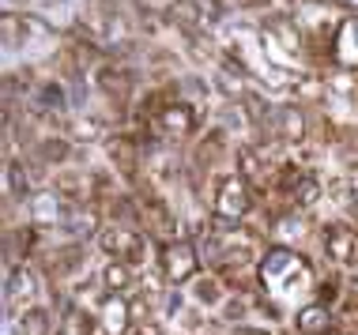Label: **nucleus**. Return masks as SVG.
Masks as SVG:
<instances>
[{"label": "nucleus", "mask_w": 358, "mask_h": 335, "mask_svg": "<svg viewBox=\"0 0 358 335\" xmlns=\"http://www.w3.org/2000/svg\"><path fill=\"white\" fill-rule=\"evenodd\" d=\"M257 283H260V290H264L268 298L294 302V298H302V294L309 290L313 275H309V264L294 253V248L272 245L264 256H260V264H257Z\"/></svg>", "instance_id": "obj_1"}, {"label": "nucleus", "mask_w": 358, "mask_h": 335, "mask_svg": "<svg viewBox=\"0 0 358 335\" xmlns=\"http://www.w3.org/2000/svg\"><path fill=\"white\" fill-rule=\"evenodd\" d=\"M211 211L219 223H241L253 211V188L241 174H219L211 188Z\"/></svg>", "instance_id": "obj_2"}, {"label": "nucleus", "mask_w": 358, "mask_h": 335, "mask_svg": "<svg viewBox=\"0 0 358 335\" xmlns=\"http://www.w3.org/2000/svg\"><path fill=\"white\" fill-rule=\"evenodd\" d=\"M159 271L170 286H185L196 279L200 271V248L185 241V237H173V241H162L159 248Z\"/></svg>", "instance_id": "obj_3"}, {"label": "nucleus", "mask_w": 358, "mask_h": 335, "mask_svg": "<svg viewBox=\"0 0 358 335\" xmlns=\"http://www.w3.org/2000/svg\"><path fill=\"white\" fill-rule=\"evenodd\" d=\"M99 248L110 256V260H121V264H129V267H136V264L148 260V241H143V234H140L136 226H121V223L102 226Z\"/></svg>", "instance_id": "obj_4"}, {"label": "nucleus", "mask_w": 358, "mask_h": 335, "mask_svg": "<svg viewBox=\"0 0 358 335\" xmlns=\"http://www.w3.org/2000/svg\"><path fill=\"white\" fill-rule=\"evenodd\" d=\"M260 42L279 57H294V53H302V27H298L294 15L275 12V15L264 19V38H260Z\"/></svg>", "instance_id": "obj_5"}, {"label": "nucleus", "mask_w": 358, "mask_h": 335, "mask_svg": "<svg viewBox=\"0 0 358 335\" xmlns=\"http://www.w3.org/2000/svg\"><path fill=\"white\" fill-rule=\"evenodd\" d=\"M321 245H324V256L332 264H355L358 260V237L347 223H324Z\"/></svg>", "instance_id": "obj_6"}, {"label": "nucleus", "mask_w": 358, "mask_h": 335, "mask_svg": "<svg viewBox=\"0 0 358 335\" xmlns=\"http://www.w3.org/2000/svg\"><path fill=\"white\" fill-rule=\"evenodd\" d=\"M151 124L159 128L162 140H185L196 132V110H192L189 102H170Z\"/></svg>", "instance_id": "obj_7"}, {"label": "nucleus", "mask_w": 358, "mask_h": 335, "mask_svg": "<svg viewBox=\"0 0 358 335\" xmlns=\"http://www.w3.org/2000/svg\"><path fill=\"white\" fill-rule=\"evenodd\" d=\"M132 320H136L132 302H124L121 294H106V298H102V309H99L102 335H132Z\"/></svg>", "instance_id": "obj_8"}, {"label": "nucleus", "mask_w": 358, "mask_h": 335, "mask_svg": "<svg viewBox=\"0 0 358 335\" xmlns=\"http://www.w3.org/2000/svg\"><path fill=\"white\" fill-rule=\"evenodd\" d=\"M4 298H8V313H15L19 305H23V309H31V305L38 302V275L27 264H12Z\"/></svg>", "instance_id": "obj_9"}, {"label": "nucleus", "mask_w": 358, "mask_h": 335, "mask_svg": "<svg viewBox=\"0 0 358 335\" xmlns=\"http://www.w3.org/2000/svg\"><path fill=\"white\" fill-rule=\"evenodd\" d=\"M332 61L340 68H358V12L336 23L332 34Z\"/></svg>", "instance_id": "obj_10"}, {"label": "nucleus", "mask_w": 358, "mask_h": 335, "mask_svg": "<svg viewBox=\"0 0 358 335\" xmlns=\"http://www.w3.org/2000/svg\"><path fill=\"white\" fill-rule=\"evenodd\" d=\"M268 128H272V136L279 143H302L309 136V121L306 113L298 106H279L272 110V121H268Z\"/></svg>", "instance_id": "obj_11"}, {"label": "nucleus", "mask_w": 358, "mask_h": 335, "mask_svg": "<svg viewBox=\"0 0 358 335\" xmlns=\"http://www.w3.org/2000/svg\"><path fill=\"white\" fill-rule=\"evenodd\" d=\"M110 162H113V170L124 177V181H140V158H143V143L136 140H129V136H113L110 140Z\"/></svg>", "instance_id": "obj_12"}, {"label": "nucleus", "mask_w": 358, "mask_h": 335, "mask_svg": "<svg viewBox=\"0 0 358 335\" xmlns=\"http://www.w3.org/2000/svg\"><path fill=\"white\" fill-rule=\"evenodd\" d=\"M61 226H64V234H69L72 241H91V237L102 234V218L91 204H72L69 211H64Z\"/></svg>", "instance_id": "obj_13"}, {"label": "nucleus", "mask_w": 358, "mask_h": 335, "mask_svg": "<svg viewBox=\"0 0 358 335\" xmlns=\"http://www.w3.org/2000/svg\"><path fill=\"white\" fill-rule=\"evenodd\" d=\"M64 196L57 193V188H38V193L31 196V223L42 230V226H57L64 223Z\"/></svg>", "instance_id": "obj_14"}, {"label": "nucleus", "mask_w": 358, "mask_h": 335, "mask_svg": "<svg viewBox=\"0 0 358 335\" xmlns=\"http://www.w3.org/2000/svg\"><path fill=\"white\" fill-rule=\"evenodd\" d=\"M294 328L298 335H332V313L324 302H306L294 313Z\"/></svg>", "instance_id": "obj_15"}, {"label": "nucleus", "mask_w": 358, "mask_h": 335, "mask_svg": "<svg viewBox=\"0 0 358 335\" xmlns=\"http://www.w3.org/2000/svg\"><path fill=\"white\" fill-rule=\"evenodd\" d=\"M94 83H99V91H106L110 98H117V102H124L129 91H132V75L124 72L121 64H102V68L94 72Z\"/></svg>", "instance_id": "obj_16"}, {"label": "nucleus", "mask_w": 358, "mask_h": 335, "mask_svg": "<svg viewBox=\"0 0 358 335\" xmlns=\"http://www.w3.org/2000/svg\"><path fill=\"white\" fill-rule=\"evenodd\" d=\"M64 106H69V94H64L61 83H53V80H45L42 87L34 91V110L42 113V117H61Z\"/></svg>", "instance_id": "obj_17"}, {"label": "nucleus", "mask_w": 358, "mask_h": 335, "mask_svg": "<svg viewBox=\"0 0 358 335\" xmlns=\"http://www.w3.org/2000/svg\"><path fill=\"white\" fill-rule=\"evenodd\" d=\"M238 174L253 185H268V166H264V151L260 147H238Z\"/></svg>", "instance_id": "obj_18"}, {"label": "nucleus", "mask_w": 358, "mask_h": 335, "mask_svg": "<svg viewBox=\"0 0 358 335\" xmlns=\"http://www.w3.org/2000/svg\"><path fill=\"white\" fill-rule=\"evenodd\" d=\"M57 193H61L64 200H72V204H83L87 196L94 193V177H87V174H76V170H64L61 177H57Z\"/></svg>", "instance_id": "obj_19"}, {"label": "nucleus", "mask_w": 358, "mask_h": 335, "mask_svg": "<svg viewBox=\"0 0 358 335\" xmlns=\"http://www.w3.org/2000/svg\"><path fill=\"white\" fill-rule=\"evenodd\" d=\"M50 332H53V313L45 305H31V309L19 313L15 335H50Z\"/></svg>", "instance_id": "obj_20"}, {"label": "nucleus", "mask_w": 358, "mask_h": 335, "mask_svg": "<svg viewBox=\"0 0 358 335\" xmlns=\"http://www.w3.org/2000/svg\"><path fill=\"white\" fill-rule=\"evenodd\" d=\"M272 230H275L279 241L306 237V234H309V215H306V207H302V211H279V215L272 218Z\"/></svg>", "instance_id": "obj_21"}, {"label": "nucleus", "mask_w": 358, "mask_h": 335, "mask_svg": "<svg viewBox=\"0 0 358 335\" xmlns=\"http://www.w3.org/2000/svg\"><path fill=\"white\" fill-rule=\"evenodd\" d=\"M83 260H87V253H83V245H64V248H57V253L50 256V271L61 279V275H76L83 267Z\"/></svg>", "instance_id": "obj_22"}, {"label": "nucleus", "mask_w": 358, "mask_h": 335, "mask_svg": "<svg viewBox=\"0 0 358 335\" xmlns=\"http://www.w3.org/2000/svg\"><path fill=\"white\" fill-rule=\"evenodd\" d=\"M34 155L42 166H64V162L72 158V143L61 140V136H45V140H38Z\"/></svg>", "instance_id": "obj_23"}, {"label": "nucleus", "mask_w": 358, "mask_h": 335, "mask_svg": "<svg viewBox=\"0 0 358 335\" xmlns=\"http://www.w3.org/2000/svg\"><path fill=\"white\" fill-rule=\"evenodd\" d=\"M99 283H102V290H106V294H124V290L132 286V267H129V264H121V260H110V264L102 267Z\"/></svg>", "instance_id": "obj_24"}, {"label": "nucleus", "mask_w": 358, "mask_h": 335, "mask_svg": "<svg viewBox=\"0 0 358 335\" xmlns=\"http://www.w3.org/2000/svg\"><path fill=\"white\" fill-rule=\"evenodd\" d=\"M31 200L34 196V188H31V170L27 166H19L15 158H8V204L12 200Z\"/></svg>", "instance_id": "obj_25"}, {"label": "nucleus", "mask_w": 358, "mask_h": 335, "mask_svg": "<svg viewBox=\"0 0 358 335\" xmlns=\"http://www.w3.org/2000/svg\"><path fill=\"white\" fill-rule=\"evenodd\" d=\"M192 298H196V305H204V309L227 302L222 298V279H215V275H208V279H192Z\"/></svg>", "instance_id": "obj_26"}, {"label": "nucleus", "mask_w": 358, "mask_h": 335, "mask_svg": "<svg viewBox=\"0 0 358 335\" xmlns=\"http://www.w3.org/2000/svg\"><path fill=\"white\" fill-rule=\"evenodd\" d=\"M321 193H324L321 177H317V174H302V181H298V188H294V207H313L317 200H321Z\"/></svg>", "instance_id": "obj_27"}, {"label": "nucleus", "mask_w": 358, "mask_h": 335, "mask_svg": "<svg viewBox=\"0 0 358 335\" xmlns=\"http://www.w3.org/2000/svg\"><path fill=\"white\" fill-rule=\"evenodd\" d=\"M72 136H80V140H99L106 136V121L102 117H80L72 124Z\"/></svg>", "instance_id": "obj_28"}, {"label": "nucleus", "mask_w": 358, "mask_h": 335, "mask_svg": "<svg viewBox=\"0 0 358 335\" xmlns=\"http://www.w3.org/2000/svg\"><path fill=\"white\" fill-rule=\"evenodd\" d=\"M249 313V305H245V298H227V305H222V317H227L230 324L234 320H241Z\"/></svg>", "instance_id": "obj_29"}, {"label": "nucleus", "mask_w": 358, "mask_h": 335, "mask_svg": "<svg viewBox=\"0 0 358 335\" xmlns=\"http://www.w3.org/2000/svg\"><path fill=\"white\" fill-rule=\"evenodd\" d=\"M347 207L358 215V166H355V177H351V185H347Z\"/></svg>", "instance_id": "obj_30"}, {"label": "nucleus", "mask_w": 358, "mask_h": 335, "mask_svg": "<svg viewBox=\"0 0 358 335\" xmlns=\"http://www.w3.org/2000/svg\"><path fill=\"white\" fill-rule=\"evenodd\" d=\"M343 140H347V147H351L355 155H358V124H351V128L343 132Z\"/></svg>", "instance_id": "obj_31"}, {"label": "nucleus", "mask_w": 358, "mask_h": 335, "mask_svg": "<svg viewBox=\"0 0 358 335\" xmlns=\"http://www.w3.org/2000/svg\"><path fill=\"white\" fill-rule=\"evenodd\" d=\"M132 335H162V332H159V324H136Z\"/></svg>", "instance_id": "obj_32"}, {"label": "nucleus", "mask_w": 358, "mask_h": 335, "mask_svg": "<svg viewBox=\"0 0 358 335\" xmlns=\"http://www.w3.org/2000/svg\"><path fill=\"white\" fill-rule=\"evenodd\" d=\"M230 335H272V332H264V328H249V324H241V328H234Z\"/></svg>", "instance_id": "obj_33"}, {"label": "nucleus", "mask_w": 358, "mask_h": 335, "mask_svg": "<svg viewBox=\"0 0 358 335\" xmlns=\"http://www.w3.org/2000/svg\"><path fill=\"white\" fill-rule=\"evenodd\" d=\"M332 298H336V283H324V286H321V302L332 305Z\"/></svg>", "instance_id": "obj_34"}, {"label": "nucleus", "mask_w": 358, "mask_h": 335, "mask_svg": "<svg viewBox=\"0 0 358 335\" xmlns=\"http://www.w3.org/2000/svg\"><path fill=\"white\" fill-rule=\"evenodd\" d=\"M347 290H351V298L358 302V271L351 275V279H347Z\"/></svg>", "instance_id": "obj_35"}, {"label": "nucleus", "mask_w": 358, "mask_h": 335, "mask_svg": "<svg viewBox=\"0 0 358 335\" xmlns=\"http://www.w3.org/2000/svg\"><path fill=\"white\" fill-rule=\"evenodd\" d=\"M343 4H351V8H355V12H358V0H343Z\"/></svg>", "instance_id": "obj_36"}, {"label": "nucleus", "mask_w": 358, "mask_h": 335, "mask_svg": "<svg viewBox=\"0 0 358 335\" xmlns=\"http://www.w3.org/2000/svg\"><path fill=\"white\" fill-rule=\"evenodd\" d=\"M336 335H355V332H336Z\"/></svg>", "instance_id": "obj_37"}, {"label": "nucleus", "mask_w": 358, "mask_h": 335, "mask_svg": "<svg viewBox=\"0 0 358 335\" xmlns=\"http://www.w3.org/2000/svg\"><path fill=\"white\" fill-rule=\"evenodd\" d=\"M241 4H257V0H241Z\"/></svg>", "instance_id": "obj_38"}]
</instances>
